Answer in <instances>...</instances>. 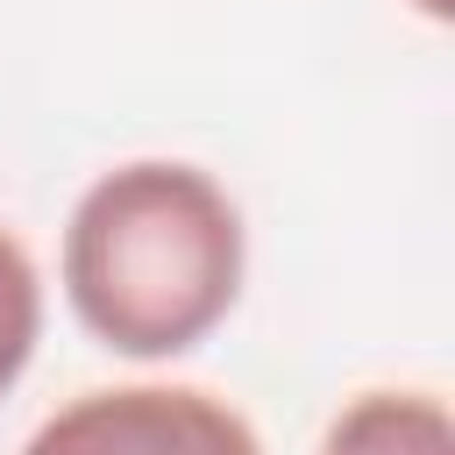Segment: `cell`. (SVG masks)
Returning a JSON list of instances; mask_svg holds the SVG:
<instances>
[{"label":"cell","instance_id":"6da1fadb","mask_svg":"<svg viewBox=\"0 0 455 455\" xmlns=\"http://www.w3.org/2000/svg\"><path fill=\"white\" fill-rule=\"evenodd\" d=\"M249 277V228L235 192L185 156H128L100 171L57 242L71 320L128 363L192 355L228 327Z\"/></svg>","mask_w":455,"mask_h":455},{"label":"cell","instance_id":"7a4b0ae2","mask_svg":"<svg viewBox=\"0 0 455 455\" xmlns=\"http://www.w3.org/2000/svg\"><path fill=\"white\" fill-rule=\"evenodd\" d=\"M21 455H270L242 405L206 384H92L64 398Z\"/></svg>","mask_w":455,"mask_h":455},{"label":"cell","instance_id":"3957f363","mask_svg":"<svg viewBox=\"0 0 455 455\" xmlns=\"http://www.w3.org/2000/svg\"><path fill=\"white\" fill-rule=\"evenodd\" d=\"M320 455H455L448 398L427 384H377L341 398V412L320 427Z\"/></svg>","mask_w":455,"mask_h":455},{"label":"cell","instance_id":"277c9868","mask_svg":"<svg viewBox=\"0 0 455 455\" xmlns=\"http://www.w3.org/2000/svg\"><path fill=\"white\" fill-rule=\"evenodd\" d=\"M43 341V270L14 228H0V398L21 384Z\"/></svg>","mask_w":455,"mask_h":455},{"label":"cell","instance_id":"5b68a950","mask_svg":"<svg viewBox=\"0 0 455 455\" xmlns=\"http://www.w3.org/2000/svg\"><path fill=\"white\" fill-rule=\"evenodd\" d=\"M405 7H412V14H427V21H448V14H455V0H405Z\"/></svg>","mask_w":455,"mask_h":455}]
</instances>
